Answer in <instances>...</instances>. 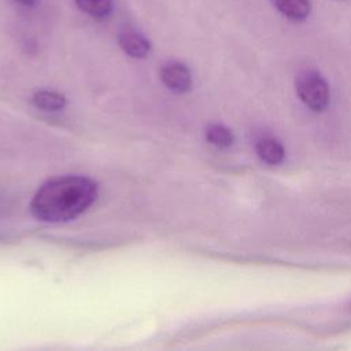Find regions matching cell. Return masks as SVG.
Segmentation results:
<instances>
[{
	"instance_id": "1",
	"label": "cell",
	"mask_w": 351,
	"mask_h": 351,
	"mask_svg": "<svg viewBox=\"0 0 351 351\" xmlns=\"http://www.w3.org/2000/svg\"><path fill=\"white\" fill-rule=\"evenodd\" d=\"M97 197V184L81 176L56 177L34 193L30 211L44 222H67L82 214Z\"/></svg>"
},
{
	"instance_id": "2",
	"label": "cell",
	"mask_w": 351,
	"mask_h": 351,
	"mask_svg": "<svg viewBox=\"0 0 351 351\" xmlns=\"http://www.w3.org/2000/svg\"><path fill=\"white\" fill-rule=\"evenodd\" d=\"M296 90L302 101L311 110L322 111L329 103V86L318 73L306 71L299 75Z\"/></svg>"
},
{
	"instance_id": "3",
	"label": "cell",
	"mask_w": 351,
	"mask_h": 351,
	"mask_svg": "<svg viewBox=\"0 0 351 351\" xmlns=\"http://www.w3.org/2000/svg\"><path fill=\"white\" fill-rule=\"evenodd\" d=\"M160 80L176 93H185L192 86V77L188 67L181 62H169L160 69Z\"/></svg>"
},
{
	"instance_id": "4",
	"label": "cell",
	"mask_w": 351,
	"mask_h": 351,
	"mask_svg": "<svg viewBox=\"0 0 351 351\" xmlns=\"http://www.w3.org/2000/svg\"><path fill=\"white\" fill-rule=\"evenodd\" d=\"M118 43L123 52L132 58L143 59L151 51L149 41L136 30H122L118 34Z\"/></svg>"
},
{
	"instance_id": "5",
	"label": "cell",
	"mask_w": 351,
	"mask_h": 351,
	"mask_svg": "<svg viewBox=\"0 0 351 351\" xmlns=\"http://www.w3.org/2000/svg\"><path fill=\"white\" fill-rule=\"evenodd\" d=\"M273 3L284 16L295 22L304 21L311 12L310 0H273Z\"/></svg>"
},
{
	"instance_id": "6",
	"label": "cell",
	"mask_w": 351,
	"mask_h": 351,
	"mask_svg": "<svg viewBox=\"0 0 351 351\" xmlns=\"http://www.w3.org/2000/svg\"><path fill=\"white\" fill-rule=\"evenodd\" d=\"M256 152L259 158L269 165H278L285 155L282 145L277 140L270 137H266L258 141Z\"/></svg>"
},
{
	"instance_id": "7",
	"label": "cell",
	"mask_w": 351,
	"mask_h": 351,
	"mask_svg": "<svg viewBox=\"0 0 351 351\" xmlns=\"http://www.w3.org/2000/svg\"><path fill=\"white\" fill-rule=\"evenodd\" d=\"M33 104L43 111H59L66 106V97L53 90H38L32 97Z\"/></svg>"
},
{
	"instance_id": "8",
	"label": "cell",
	"mask_w": 351,
	"mask_h": 351,
	"mask_svg": "<svg viewBox=\"0 0 351 351\" xmlns=\"http://www.w3.org/2000/svg\"><path fill=\"white\" fill-rule=\"evenodd\" d=\"M78 8L96 19H104L111 14V0H75Z\"/></svg>"
},
{
	"instance_id": "9",
	"label": "cell",
	"mask_w": 351,
	"mask_h": 351,
	"mask_svg": "<svg viewBox=\"0 0 351 351\" xmlns=\"http://www.w3.org/2000/svg\"><path fill=\"white\" fill-rule=\"evenodd\" d=\"M206 138L208 143H211L219 148L229 147L233 143L232 132L222 125H210L206 129Z\"/></svg>"
},
{
	"instance_id": "10",
	"label": "cell",
	"mask_w": 351,
	"mask_h": 351,
	"mask_svg": "<svg viewBox=\"0 0 351 351\" xmlns=\"http://www.w3.org/2000/svg\"><path fill=\"white\" fill-rule=\"evenodd\" d=\"M16 3L22 4V5H26V7H32L37 0H15Z\"/></svg>"
}]
</instances>
